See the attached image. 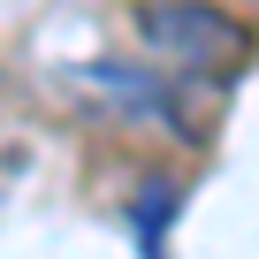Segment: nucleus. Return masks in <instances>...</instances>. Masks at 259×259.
<instances>
[{
    "label": "nucleus",
    "instance_id": "nucleus-1",
    "mask_svg": "<svg viewBox=\"0 0 259 259\" xmlns=\"http://www.w3.org/2000/svg\"><path fill=\"white\" fill-rule=\"evenodd\" d=\"M145 38L168 46L183 69H213L236 54V31L213 16V8H145Z\"/></svg>",
    "mask_w": 259,
    "mask_h": 259
}]
</instances>
